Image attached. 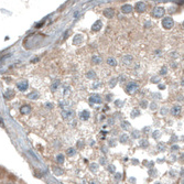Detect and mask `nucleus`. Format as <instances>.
I'll list each match as a JSON object with an SVG mask.
<instances>
[{
    "instance_id": "1",
    "label": "nucleus",
    "mask_w": 184,
    "mask_h": 184,
    "mask_svg": "<svg viewBox=\"0 0 184 184\" xmlns=\"http://www.w3.org/2000/svg\"><path fill=\"white\" fill-rule=\"evenodd\" d=\"M173 24H174V21H173L172 18H170V17H165L162 20V26H163L164 29H167V30L172 29Z\"/></svg>"
},
{
    "instance_id": "2",
    "label": "nucleus",
    "mask_w": 184,
    "mask_h": 184,
    "mask_svg": "<svg viewBox=\"0 0 184 184\" xmlns=\"http://www.w3.org/2000/svg\"><path fill=\"white\" fill-rule=\"evenodd\" d=\"M164 12H165L164 8H162V7H155L152 11V16L155 18H161V17H163Z\"/></svg>"
},
{
    "instance_id": "3",
    "label": "nucleus",
    "mask_w": 184,
    "mask_h": 184,
    "mask_svg": "<svg viewBox=\"0 0 184 184\" xmlns=\"http://www.w3.org/2000/svg\"><path fill=\"white\" fill-rule=\"evenodd\" d=\"M17 87L20 92H26V89H28V87H29V84H28L26 81H20V82H18Z\"/></svg>"
},
{
    "instance_id": "4",
    "label": "nucleus",
    "mask_w": 184,
    "mask_h": 184,
    "mask_svg": "<svg viewBox=\"0 0 184 184\" xmlns=\"http://www.w3.org/2000/svg\"><path fill=\"white\" fill-rule=\"evenodd\" d=\"M136 10L138 12H144L147 10V5H146V2H143V1L137 2L136 3Z\"/></svg>"
},
{
    "instance_id": "5",
    "label": "nucleus",
    "mask_w": 184,
    "mask_h": 184,
    "mask_svg": "<svg viewBox=\"0 0 184 184\" xmlns=\"http://www.w3.org/2000/svg\"><path fill=\"white\" fill-rule=\"evenodd\" d=\"M137 89H138V84H137V83H130L129 85L127 86L126 90H127V93H128V94H133Z\"/></svg>"
},
{
    "instance_id": "6",
    "label": "nucleus",
    "mask_w": 184,
    "mask_h": 184,
    "mask_svg": "<svg viewBox=\"0 0 184 184\" xmlns=\"http://www.w3.org/2000/svg\"><path fill=\"white\" fill-rule=\"evenodd\" d=\"M101 26H103V22H101V20H97L92 26V30L93 31H95V32H97V31H99V30L101 29Z\"/></svg>"
},
{
    "instance_id": "7",
    "label": "nucleus",
    "mask_w": 184,
    "mask_h": 184,
    "mask_svg": "<svg viewBox=\"0 0 184 184\" xmlns=\"http://www.w3.org/2000/svg\"><path fill=\"white\" fill-rule=\"evenodd\" d=\"M20 111H21V114H23V115H28V114H30V111H31V106H30V105H23V106L20 108Z\"/></svg>"
},
{
    "instance_id": "8",
    "label": "nucleus",
    "mask_w": 184,
    "mask_h": 184,
    "mask_svg": "<svg viewBox=\"0 0 184 184\" xmlns=\"http://www.w3.org/2000/svg\"><path fill=\"white\" fill-rule=\"evenodd\" d=\"M115 15V11H114V9L112 8H108L106 10H104V16L106 18H112Z\"/></svg>"
},
{
    "instance_id": "9",
    "label": "nucleus",
    "mask_w": 184,
    "mask_h": 184,
    "mask_svg": "<svg viewBox=\"0 0 184 184\" xmlns=\"http://www.w3.org/2000/svg\"><path fill=\"white\" fill-rule=\"evenodd\" d=\"M89 101H90V103H94V104H100L101 98H100V96L94 95V96H90V97H89Z\"/></svg>"
},
{
    "instance_id": "10",
    "label": "nucleus",
    "mask_w": 184,
    "mask_h": 184,
    "mask_svg": "<svg viewBox=\"0 0 184 184\" xmlns=\"http://www.w3.org/2000/svg\"><path fill=\"white\" fill-rule=\"evenodd\" d=\"M121 12L122 13H130V12H132V7L130 5H124L121 7Z\"/></svg>"
},
{
    "instance_id": "11",
    "label": "nucleus",
    "mask_w": 184,
    "mask_h": 184,
    "mask_svg": "<svg viewBox=\"0 0 184 184\" xmlns=\"http://www.w3.org/2000/svg\"><path fill=\"white\" fill-rule=\"evenodd\" d=\"M171 112H172V115H174V116H179L180 115V112H181V107L180 106H174L171 109Z\"/></svg>"
},
{
    "instance_id": "12",
    "label": "nucleus",
    "mask_w": 184,
    "mask_h": 184,
    "mask_svg": "<svg viewBox=\"0 0 184 184\" xmlns=\"http://www.w3.org/2000/svg\"><path fill=\"white\" fill-rule=\"evenodd\" d=\"M62 116H63L65 119H67V118H72L73 116H74V112L72 111V110H67V111H63L62 112Z\"/></svg>"
},
{
    "instance_id": "13",
    "label": "nucleus",
    "mask_w": 184,
    "mask_h": 184,
    "mask_svg": "<svg viewBox=\"0 0 184 184\" xmlns=\"http://www.w3.org/2000/svg\"><path fill=\"white\" fill-rule=\"evenodd\" d=\"M89 118V111L88 110H83L81 112V119L82 120H87Z\"/></svg>"
},
{
    "instance_id": "14",
    "label": "nucleus",
    "mask_w": 184,
    "mask_h": 184,
    "mask_svg": "<svg viewBox=\"0 0 184 184\" xmlns=\"http://www.w3.org/2000/svg\"><path fill=\"white\" fill-rule=\"evenodd\" d=\"M39 93L37 92H33V93H31V94H29V95H28V98H29V99H33V100H35V99H39Z\"/></svg>"
},
{
    "instance_id": "15",
    "label": "nucleus",
    "mask_w": 184,
    "mask_h": 184,
    "mask_svg": "<svg viewBox=\"0 0 184 184\" xmlns=\"http://www.w3.org/2000/svg\"><path fill=\"white\" fill-rule=\"evenodd\" d=\"M92 61H93V63L94 64H100L103 60H101V58L99 56V55H94L93 58H92Z\"/></svg>"
},
{
    "instance_id": "16",
    "label": "nucleus",
    "mask_w": 184,
    "mask_h": 184,
    "mask_svg": "<svg viewBox=\"0 0 184 184\" xmlns=\"http://www.w3.org/2000/svg\"><path fill=\"white\" fill-rule=\"evenodd\" d=\"M107 64H108V65H110V66H116V61H115V58H107Z\"/></svg>"
},
{
    "instance_id": "17",
    "label": "nucleus",
    "mask_w": 184,
    "mask_h": 184,
    "mask_svg": "<svg viewBox=\"0 0 184 184\" xmlns=\"http://www.w3.org/2000/svg\"><path fill=\"white\" fill-rule=\"evenodd\" d=\"M140 115V111L138 110V108H135V109L131 111V117L132 118H136V117H138V116Z\"/></svg>"
},
{
    "instance_id": "18",
    "label": "nucleus",
    "mask_w": 184,
    "mask_h": 184,
    "mask_svg": "<svg viewBox=\"0 0 184 184\" xmlns=\"http://www.w3.org/2000/svg\"><path fill=\"white\" fill-rule=\"evenodd\" d=\"M122 61H124L126 64H128L129 62H131V61H132V58H131L130 55H125L124 58H122Z\"/></svg>"
},
{
    "instance_id": "19",
    "label": "nucleus",
    "mask_w": 184,
    "mask_h": 184,
    "mask_svg": "<svg viewBox=\"0 0 184 184\" xmlns=\"http://www.w3.org/2000/svg\"><path fill=\"white\" fill-rule=\"evenodd\" d=\"M13 96V92H12L11 89H9V90H7V93L5 94V97H6V99H10V98Z\"/></svg>"
},
{
    "instance_id": "20",
    "label": "nucleus",
    "mask_w": 184,
    "mask_h": 184,
    "mask_svg": "<svg viewBox=\"0 0 184 184\" xmlns=\"http://www.w3.org/2000/svg\"><path fill=\"white\" fill-rule=\"evenodd\" d=\"M66 152H67V155H69V157H72V155H74L75 153H76V150H75L74 148H69V149L67 150Z\"/></svg>"
},
{
    "instance_id": "21",
    "label": "nucleus",
    "mask_w": 184,
    "mask_h": 184,
    "mask_svg": "<svg viewBox=\"0 0 184 184\" xmlns=\"http://www.w3.org/2000/svg\"><path fill=\"white\" fill-rule=\"evenodd\" d=\"M58 86H60V82H58V81H56V82H55V83H54V84H53V85L51 86L52 92H55V90H56V88H58Z\"/></svg>"
},
{
    "instance_id": "22",
    "label": "nucleus",
    "mask_w": 184,
    "mask_h": 184,
    "mask_svg": "<svg viewBox=\"0 0 184 184\" xmlns=\"http://www.w3.org/2000/svg\"><path fill=\"white\" fill-rule=\"evenodd\" d=\"M56 160H58V163H63L64 162V155L63 154H58V157H56Z\"/></svg>"
},
{
    "instance_id": "23",
    "label": "nucleus",
    "mask_w": 184,
    "mask_h": 184,
    "mask_svg": "<svg viewBox=\"0 0 184 184\" xmlns=\"http://www.w3.org/2000/svg\"><path fill=\"white\" fill-rule=\"evenodd\" d=\"M129 128H130V124H129V122L124 121V122H122V129L127 130V129H129Z\"/></svg>"
},
{
    "instance_id": "24",
    "label": "nucleus",
    "mask_w": 184,
    "mask_h": 184,
    "mask_svg": "<svg viewBox=\"0 0 184 184\" xmlns=\"http://www.w3.org/2000/svg\"><path fill=\"white\" fill-rule=\"evenodd\" d=\"M127 140H128V136H127V135H122L120 137V142H122V143L127 142Z\"/></svg>"
},
{
    "instance_id": "25",
    "label": "nucleus",
    "mask_w": 184,
    "mask_h": 184,
    "mask_svg": "<svg viewBox=\"0 0 184 184\" xmlns=\"http://www.w3.org/2000/svg\"><path fill=\"white\" fill-rule=\"evenodd\" d=\"M164 149H165V146H164V143L160 142V143L158 144V150H159V151H163Z\"/></svg>"
},
{
    "instance_id": "26",
    "label": "nucleus",
    "mask_w": 184,
    "mask_h": 184,
    "mask_svg": "<svg viewBox=\"0 0 184 184\" xmlns=\"http://www.w3.org/2000/svg\"><path fill=\"white\" fill-rule=\"evenodd\" d=\"M87 77H88V78H94V77H95V73H94V72H89L88 74H87Z\"/></svg>"
},
{
    "instance_id": "27",
    "label": "nucleus",
    "mask_w": 184,
    "mask_h": 184,
    "mask_svg": "<svg viewBox=\"0 0 184 184\" xmlns=\"http://www.w3.org/2000/svg\"><path fill=\"white\" fill-rule=\"evenodd\" d=\"M140 106H141V107H143V108H147L148 103H147V101H141V103H140Z\"/></svg>"
},
{
    "instance_id": "28",
    "label": "nucleus",
    "mask_w": 184,
    "mask_h": 184,
    "mask_svg": "<svg viewBox=\"0 0 184 184\" xmlns=\"http://www.w3.org/2000/svg\"><path fill=\"white\" fill-rule=\"evenodd\" d=\"M160 137V132L159 131H155V132H153V138H159Z\"/></svg>"
},
{
    "instance_id": "29",
    "label": "nucleus",
    "mask_w": 184,
    "mask_h": 184,
    "mask_svg": "<svg viewBox=\"0 0 184 184\" xmlns=\"http://www.w3.org/2000/svg\"><path fill=\"white\" fill-rule=\"evenodd\" d=\"M132 137H133V138H138V137H139V132H138V131H133Z\"/></svg>"
},
{
    "instance_id": "30",
    "label": "nucleus",
    "mask_w": 184,
    "mask_h": 184,
    "mask_svg": "<svg viewBox=\"0 0 184 184\" xmlns=\"http://www.w3.org/2000/svg\"><path fill=\"white\" fill-rule=\"evenodd\" d=\"M90 169H92V171H96L97 165H96V164H92V165H90Z\"/></svg>"
},
{
    "instance_id": "31",
    "label": "nucleus",
    "mask_w": 184,
    "mask_h": 184,
    "mask_svg": "<svg viewBox=\"0 0 184 184\" xmlns=\"http://www.w3.org/2000/svg\"><path fill=\"white\" fill-rule=\"evenodd\" d=\"M164 74H167V68H165V67H163V68L161 69V75H164Z\"/></svg>"
},
{
    "instance_id": "32",
    "label": "nucleus",
    "mask_w": 184,
    "mask_h": 184,
    "mask_svg": "<svg viewBox=\"0 0 184 184\" xmlns=\"http://www.w3.org/2000/svg\"><path fill=\"white\" fill-rule=\"evenodd\" d=\"M142 147H146V146H148V141L147 140H143L142 141V144H141Z\"/></svg>"
},
{
    "instance_id": "33",
    "label": "nucleus",
    "mask_w": 184,
    "mask_h": 184,
    "mask_svg": "<svg viewBox=\"0 0 184 184\" xmlns=\"http://www.w3.org/2000/svg\"><path fill=\"white\" fill-rule=\"evenodd\" d=\"M167 112H168V110L165 109V108H164V109H162V110H161V114H162V115H165V114H167Z\"/></svg>"
},
{
    "instance_id": "34",
    "label": "nucleus",
    "mask_w": 184,
    "mask_h": 184,
    "mask_svg": "<svg viewBox=\"0 0 184 184\" xmlns=\"http://www.w3.org/2000/svg\"><path fill=\"white\" fill-rule=\"evenodd\" d=\"M45 106H46V107H47V108H49V109H51L52 107H53V105H52V104H46Z\"/></svg>"
},
{
    "instance_id": "35",
    "label": "nucleus",
    "mask_w": 184,
    "mask_h": 184,
    "mask_svg": "<svg viewBox=\"0 0 184 184\" xmlns=\"http://www.w3.org/2000/svg\"><path fill=\"white\" fill-rule=\"evenodd\" d=\"M151 107H152L151 109H152V110H154L155 108H157V105H155V104H152V105H151Z\"/></svg>"
},
{
    "instance_id": "36",
    "label": "nucleus",
    "mask_w": 184,
    "mask_h": 184,
    "mask_svg": "<svg viewBox=\"0 0 184 184\" xmlns=\"http://www.w3.org/2000/svg\"><path fill=\"white\" fill-rule=\"evenodd\" d=\"M120 174H119V173H118V174H116V179H117V180H119V178H120Z\"/></svg>"
},
{
    "instance_id": "37",
    "label": "nucleus",
    "mask_w": 184,
    "mask_h": 184,
    "mask_svg": "<svg viewBox=\"0 0 184 184\" xmlns=\"http://www.w3.org/2000/svg\"><path fill=\"white\" fill-rule=\"evenodd\" d=\"M178 5H183V1H175Z\"/></svg>"
},
{
    "instance_id": "38",
    "label": "nucleus",
    "mask_w": 184,
    "mask_h": 184,
    "mask_svg": "<svg viewBox=\"0 0 184 184\" xmlns=\"http://www.w3.org/2000/svg\"><path fill=\"white\" fill-rule=\"evenodd\" d=\"M100 163H101V164H105V159H101V160H100Z\"/></svg>"
}]
</instances>
